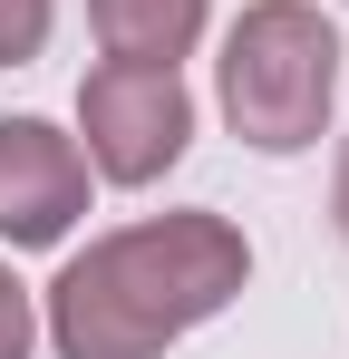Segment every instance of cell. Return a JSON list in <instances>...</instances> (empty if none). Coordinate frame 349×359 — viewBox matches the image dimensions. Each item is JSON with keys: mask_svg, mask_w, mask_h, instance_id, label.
<instances>
[{"mask_svg": "<svg viewBox=\"0 0 349 359\" xmlns=\"http://www.w3.org/2000/svg\"><path fill=\"white\" fill-rule=\"evenodd\" d=\"M78 156L97 165L107 184H156L194 146V97H184V78L174 68H88V88H78Z\"/></svg>", "mask_w": 349, "mask_h": 359, "instance_id": "cell-3", "label": "cell"}, {"mask_svg": "<svg viewBox=\"0 0 349 359\" xmlns=\"http://www.w3.org/2000/svg\"><path fill=\"white\" fill-rule=\"evenodd\" d=\"M88 29L126 68H174L204 39V0H88Z\"/></svg>", "mask_w": 349, "mask_h": 359, "instance_id": "cell-5", "label": "cell"}, {"mask_svg": "<svg viewBox=\"0 0 349 359\" xmlns=\"http://www.w3.org/2000/svg\"><path fill=\"white\" fill-rule=\"evenodd\" d=\"M78 214H88V156H78V136H58L49 117H0V243L10 252L68 243Z\"/></svg>", "mask_w": 349, "mask_h": 359, "instance_id": "cell-4", "label": "cell"}, {"mask_svg": "<svg viewBox=\"0 0 349 359\" xmlns=\"http://www.w3.org/2000/svg\"><path fill=\"white\" fill-rule=\"evenodd\" d=\"M29 340H39V311L20 292V272L0 262V359H29Z\"/></svg>", "mask_w": 349, "mask_h": 359, "instance_id": "cell-7", "label": "cell"}, {"mask_svg": "<svg viewBox=\"0 0 349 359\" xmlns=\"http://www.w3.org/2000/svg\"><path fill=\"white\" fill-rule=\"evenodd\" d=\"M340 97V29L310 0H252L224 29V117L262 156H301L330 136Z\"/></svg>", "mask_w": 349, "mask_h": 359, "instance_id": "cell-2", "label": "cell"}, {"mask_svg": "<svg viewBox=\"0 0 349 359\" xmlns=\"http://www.w3.org/2000/svg\"><path fill=\"white\" fill-rule=\"evenodd\" d=\"M49 20H58V0H0V68L39 59L49 49Z\"/></svg>", "mask_w": 349, "mask_h": 359, "instance_id": "cell-6", "label": "cell"}, {"mask_svg": "<svg viewBox=\"0 0 349 359\" xmlns=\"http://www.w3.org/2000/svg\"><path fill=\"white\" fill-rule=\"evenodd\" d=\"M330 224H340V243H349V136H340V175H330Z\"/></svg>", "mask_w": 349, "mask_h": 359, "instance_id": "cell-8", "label": "cell"}, {"mask_svg": "<svg viewBox=\"0 0 349 359\" xmlns=\"http://www.w3.org/2000/svg\"><path fill=\"white\" fill-rule=\"evenodd\" d=\"M252 282V243L224 214H156L88 243L49 282V340L58 359H156L194 320H214Z\"/></svg>", "mask_w": 349, "mask_h": 359, "instance_id": "cell-1", "label": "cell"}]
</instances>
